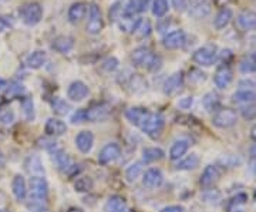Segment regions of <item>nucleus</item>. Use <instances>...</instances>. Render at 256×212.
Segmentation results:
<instances>
[{
    "instance_id": "nucleus-59",
    "label": "nucleus",
    "mask_w": 256,
    "mask_h": 212,
    "mask_svg": "<svg viewBox=\"0 0 256 212\" xmlns=\"http://www.w3.org/2000/svg\"><path fill=\"white\" fill-rule=\"evenodd\" d=\"M232 212H244V211H240V210H235V211H232Z\"/></svg>"
},
{
    "instance_id": "nucleus-31",
    "label": "nucleus",
    "mask_w": 256,
    "mask_h": 212,
    "mask_svg": "<svg viewBox=\"0 0 256 212\" xmlns=\"http://www.w3.org/2000/svg\"><path fill=\"white\" fill-rule=\"evenodd\" d=\"M144 10V3L142 0H128V3L122 9V16L126 18H132L137 13Z\"/></svg>"
},
{
    "instance_id": "nucleus-62",
    "label": "nucleus",
    "mask_w": 256,
    "mask_h": 212,
    "mask_svg": "<svg viewBox=\"0 0 256 212\" xmlns=\"http://www.w3.org/2000/svg\"><path fill=\"white\" fill-rule=\"evenodd\" d=\"M255 176H256V166H255Z\"/></svg>"
},
{
    "instance_id": "nucleus-48",
    "label": "nucleus",
    "mask_w": 256,
    "mask_h": 212,
    "mask_svg": "<svg viewBox=\"0 0 256 212\" xmlns=\"http://www.w3.org/2000/svg\"><path fill=\"white\" fill-rule=\"evenodd\" d=\"M70 121L73 124H80V122H84L86 121V110H77L74 111L70 117Z\"/></svg>"
},
{
    "instance_id": "nucleus-36",
    "label": "nucleus",
    "mask_w": 256,
    "mask_h": 212,
    "mask_svg": "<svg viewBox=\"0 0 256 212\" xmlns=\"http://www.w3.org/2000/svg\"><path fill=\"white\" fill-rule=\"evenodd\" d=\"M202 106L206 111H216L220 107V97L215 92H208L202 98Z\"/></svg>"
},
{
    "instance_id": "nucleus-26",
    "label": "nucleus",
    "mask_w": 256,
    "mask_h": 212,
    "mask_svg": "<svg viewBox=\"0 0 256 212\" xmlns=\"http://www.w3.org/2000/svg\"><path fill=\"white\" fill-rule=\"evenodd\" d=\"M234 18V12L229 8H224L218 12V14L214 18V28L216 30H224L230 23V20Z\"/></svg>"
},
{
    "instance_id": "nucleus-7",
    "label": "nucleus",
    "mask_w": 256,
    "mask_h": 212,
    "mask_svg": "<svg viewBox=\"0 0 256 212\" xmlns=\"http://www.w3.org/2000/svg\"><path fill=\"white\" fill-rule=\"evenodd\" d=\"M87 33L88 34H100L101 30L104 28V18L100 8L97 3H92L88 8V22H87Z\"/></svg>"
},
{
    "instance_id": "nucleus-18",
    "label": "nucleus",
    "mask_w": 256,
    "mask_h": 212,
    "mask_svg": "<svg viewBox=\"0 0 256 212\" xmlns=\"http://www.w3.org/2000/svg\"><path fill=\"white\" fill-rule=\"evenodd\" d=\"M236 23H238V28L240 30H255L256 28V13L252 10H244L240 12L236 18Z\"/></svg>"
},
{
    "instance_id": "nucleus-40",
    "label": "nucleus",
    "mask_w": 256,
    "mask_h": 212,
    "mask_svg": "<svg viewBox=\"0 0 256 212\" xmlns=\"http://www.w3.org/2000/svg\"><path fill=\"white\" fill-rule=\"evenodd\" d=\"M240 114L245 120H255L256 118V102H249L246 106L240 107Z\"/></svg>"
},
{
    "instance_id": "nucleus-5",
    "label": "nucleus",
    "mask_w": 256,
    "mask_h": 212,
    "mask_svg": "<svg viewBox=\"0 0 256 212\" xmlns=\"http://www.w3.org/2000/svg\"><path fill=\"white\" fill-rule=\"evenodd\" d=\"M216 58H218V47L215 44H205L200 47L192 56V60L202 67H210L216 62Z\"/></svg>"
},
{
    "instance_id": "nucleus-30",
    "label": "nucleus",
    "mask_w": 256,
    "mask_h": 212,
    "mask_svg": "<svg viewBox=\"0 0 256 212\" xmlns=\"http://www.w3.org/2000/svg\"><path fill=\"white\" fill-rule=\"evenodd\" d=\"M46 52H43V50H36V52H33L32 54H28V60H26V64H28V68L37 70V68H40V67H43V66L46 64Z\"/></svg>"
},
{
    "instance_id": "nucleus-1",
    "label": "nucleus",
    "mask_w": 256,
    "mask_h": 212,
    "mask_svg": "<svg viewBox=\"0 0 256 212\" xmlns=\"http://www.w3.org/2000/svg\"><path fill=\"white\" fill-rule=\"evenodd\" d=\"M28 198L34 208H43L48 198V184L44 176H32L28 190Z\"/></svg>"
},
{
    "instance_id": "nucleus-52",
    "label": "nucleus",
    "mask_w": 256,
    "mask_h": 212,
    "mask_svg": "<svg viewBox=\"0 0 256 212\" xmlns=\"http://www.w3.org/2000/svg\"><path fill=\"white\" fill-rule=\"evenodd\" d=\"M4 202H6V195H4V192L0 191V210H2V206L4 205Z\"/></svg>"
},
{
    "instance_id": "nucleus-35",
    "label": "nucleus",
    "mask_w": 256,
    "mask_h": 212,
    "mask_svg": "<svg viewBox=\"0 0 256 212\" xmlns=\"http://www.w3.org/2000/svg\"><path fill=\"white\" fill-rule=\"evenodd\" d=\"M165 156V152L158 147H150L146 148L142 151V161L144 162H154V161H160L162 160Z\"/></svg>"
},
{
    "instance_id": "nucleus-33",
    "label": "nucleus",
    "mask_w": 256,
    "mask_h": 212,
    "mask_svg": "<svg viewBox=\"0 0 256 212\" xmlns=\"http://www.w3.org/2000/svg\"><path fill=\"white\" fill-rule=\"evenodd\" d=\"M148 111L146 108H140V107H132V108H128L127 112H126V117H127V120L131 122V124H134V126H140L141 124V121L144 120V117H146V114Z\"/></svg>"
},
{
    "instance_id": "nucleus-53",
    "label": "nucleus",
    "mask_w": 256,
    "mask_h": 212,
    "mask_svg": "<svg viewBox=\"0 0 256 212\" xmlns=\"http://www.w3.org/2000/svg\"><path fill=\"white\" fill-rule=\"evenodd\" d=\"M250 138L254 140V141L256 142V124L252 127V128H250Z\"/></svg>"
},
{
    "instance_id": "nucleus-37",
    "label": "nucleus",
    "mask_w": 256,
    "mask_h": 212,
    "mask_svg": "<svg viewBox=\"0 0 256 212\" xmlns=\"http://www.w3.org/2000/svg\"><path fill=\"white\" fill-rule=\"evenodd\" d=\"M170 9V4L166 0H154L152 3V14L156 18H162L165 16V13Z\"/></svg>"
},
{
    "instance_id": "nucleus-61",
    "label": "nucleus",
    "mask_w": 256,
    "mask_h": 212,
    "mask_svg": "<svg viewBox=\"0 0 256 212\" xmlns=\"http://www.w3.org/2000/svg\"><path fill=\"white\" fill-rule=\"evenodd\" d=\"M254 195H255V201H256V190H255V194H254Z\"/></svg>"
},
{
    "instance_id": "nucleus-3",
    "label": "nucleus",
    "mask_w": 256,
    "mask_h": 212,
    "mask_svg": "<svg viewBox=\"0 0 256 212\" xmlns=\"http://www.w3.org/2000/svg\"><path fill=\"white\" fill-rule=\"evenodd\" d=\"M164 117L160 112H150L148 111L146 117H144V120L141 121V124L138 127L141 128L142 132H146L148 137L156 138L161 134L162 128H164Z\"/></svg>"
},
{
    "instance_id": "nucleus-23",
    "label": "nucleus",
    "mask_w": 256,
    "mask_h": 212,
    "mask_svg": "<svg viewBox=\"0 0 256 212\" xmlns=\"http://www.w3.org/2000/svg\"><path fill=\"white\" fill-rule=\"evenodd\" d=\"M26 170L32 176H44V166L38 156H30L26 160Z\"/></svg>"
},
{
    "instance_id": "nucleus-41",
    "label": "nucleus",
    "mask_w": 256,
    "mask_h": 212,
    "mask_svg": "<svg viewBox=\"0 0 256 212\" xmlns=\"http://www.w3.org/2000/svg\"><path fill=\"white\" fill-rule=\"evenodd\" d=\"M204 201L210 205H218L222 201V195L216 190H206V192L204 194Z\"/></svg>"
},
{
    "instance_id": "nucleus-55",
    "label": "nucleus",
    "mask_w": 256,
    "mask_h": 212,
    "mask_svg": "<svg viewBox=\"0 0 256 212\" xmlns=\"http://www.w3.org/2000/svg\"><path fill=\"white\" fill-rule=\"evenodd\" d=\"M67 212H84L82 210H80V208H70Z\"/></svg>"
},
{
    "instance_id": "nucleus-9",
    "label": "nucleus",
    "mask_w": 256,
    "mask_h": 212,
    "mask_svg": "<svg viewBox=\"0 0 256 212\" xmlns=\"http://www.w3.org/2000/svg\"><path fill=\"white\" fill-rule=\"evenodd\" d=\"M48 150H50V154L53 156V160L56 161V164L58 166V168L62 171L70 172L73 170V161H72V158L68 157V154H66V151H63L60 147H57L56 144H53Z\"/></svg>"
},
{
    "instance_id": "nucleus-49",
    "label": "nucleus",
    "mask_w": 256,
    "mask_h": 212,
    "mask_svg": "<svg viewBox=\"0 0 256 212\" xmlns=\"http://www.w3.org/2000/svg\"><path fill=\"white\" fill-rule=\"evenodd\" d=\"M192 104H194V97H184V98H181V100L178 102L180 108H182V110H188V108H191Z\"/></svg>"
},
{
    "instance_id": "nucleus-19",
    "label": "nucleus",
    "mask_w": 256,
    "mask_h": 212,
    "mask_svg": "<svg viewBox=\"0 0 256 212\" xmlns=\"http://www.w3.org/2000/svg\"><path fill=\"white\" fill-rule=\"evenodd\" d=\"M12 192L18 201H24L28 196V184L23 176H14L12 180Z\"/></svg>"
},
{
    "instance_id": "nucleus-57",
    "label": "nucleus",
    "mask_w": 256,
    "mask_h": 212,
    "mask_svg": "<svg viewBox=\"0 0 256 212\" xmlns=\"http://www.w3.org/2000/svg\"><path fill=\"white\" fill-rule=\"evenodd\" d=\"M4 82H3V80H0V88H2V87H3V86H4Z\"/></svg>"
},
{
    "instance_id": "nucleus-56",
    "label": "nucleus",
    "mask_w": 256,
    "mask_h": 212,
    "mask_svg": "<svg viewBox=\"0 0 256 212\" xmlns=\"http://www.w3.org/2000/svg\"><path fill=\"white\" fill-rule=\"evenodd\" d=\"M33 212H47L46 210H43V208H34V211Z\"/></svg>"
},
{
    "instance_id": "nucleus-29",
    "label": "nucleus",
    "mask_w": 256,
    "mask_h": 212,
    "mask_svg": "<svg viewBox=\"0 0 256 212\" xmlns=\"http://www.w3.org/2000/svg\"><path fill=\"white\" fill-rule=\"evenodd\" d=\"M124 210H127V204L120 195H112L104 204V212H122Z\"/></svg>"
},
{
    "instance_id": "nucleus-6",
    "label": "nucleus",
    "mask_w": 256,
    "mask_h": 212,
    "mask_svg": "<svg viewBox=\"0 0 256 212\" xmlns=\"http://www.w3.org/2000/svg\"><path fill=\"white\" fill-rule=\"evenodd\" d=\"M238 121V114L232 108H220L215 111L212 117V124L220 130H226L234 127Z\"/></svg>"
},
{
    "instance_id": "nucleus-13",
    "label": "nucleus",
    "mask_w": 256,
    "mask_h": 212,
    "mask_svg": "<svg viewBox=\"0 0 256 212\" xmlns=\"http://www.w3.org/2000/svg\"><path fill=\"white\" fill-rule=\"evenodd\" d=\"M184 88V74L181 72L170 76L164 83V92L166 96H176Z\"/></svg>"
},
{
    "instance_id": "nucleus-16",
    "label": "nucleus",
    "mask_w": 256,
    "mask_h": 212,
    "mask_svg": "<svg viewBox=\"0 0 256 212\" xmlns=\"http://www.w3.org/2000/svg\"><path fill=\"white\" fill-rule=\"evenodd\" d=\"M92 146H94V134L92 131H80L76 137V147L77 150L82 152V154H88L92 150Z\"/></svg>"
},
{
    "instance_id": "nucleus-21",
    "label": "nucleus",
    "mask_w": 256,
    "mask_h": 212,
    "mask_svg": "<svg viewBox=\"0 0 256 212\" xmlns=\"http://www.w3.org/2000/svg\"><path fill=\"white\" fill-rule=\"evenodd\" d=\"M190 146H191L190 140H176L174 144L171 146V148H170V158L172 161H178V160L184 158V156L186 154V151L190 150Z\"/></svg>"
},
{
    "instance_id": "nucleus-47",
    "label": "nucleus",
    "mask_w": 256,
    "mask_h": 212,
    "mask_svg": "<svg viewBox=\"0 0 256 212\" xmlns=\"http://www.w3.org/2000/svg\"><path fill=\"white\" fill-rule=\"evenodd\" d=\"M13 28V20L8 16H0V33H4L6 30Z\"/></svg>"
},
{
    "instance_id": "nucleus-17",
    "label": "nucleus",
    "mask_w": 256,
    "mask_h": 212,
    "mask_svg": "<svg viewBox=\"0 0 256 212\" xmlns=\"http://www.w3.org/2000/svg\"><path fill=\"white\" fill-rule=\"evenodd\" d=\"M108 114H110V107L107 104H96L88 110H86V121L97 122V121L107 118Z\"/></svg>"
},
{
    "instance_id": "nucleus-43",
    "label": "nucleus",
    "mask_w": 256,
    "mask_h": 212,
    "mask_svg": "<svg viewBox=\"0 0 256 212\" xmlns=\"http://www.w3.org/2000/svg\"><path fill=\"white\" fill-rule=\"evenodd\" d=\"M53 111H54L56 114H58V116H66L70 111V106L64 100H62V98H56L54 102H53Z\"/></svg>"
},
{
    "instance_id": "nucleus-10",
    "label": "nucleus",
    "mask_w": 256,
    "mask_h": 212,
    "mask_svg": "<svg viewBox=\"0 0 256 212\" xmlns=\"http://www.w3.org/2000/svg\"><path fill=\"white\" fill-rule=\"evenodd\" d=\"M220 172L216 166H205V170L202 171L201 178H200V184L204 190H210L214 185L220 181Z\"/></svg>"
},
{
    "instance_id": "nucleus-28",
    "label": "nucleus",
    "mask_w": 256,
    "mask_h": 212,
    "mask_svg": "<svg viewBox=\"0 0 256 212\" xmlns=\"http://www.w3.org/2000/svg\"><path fill=\"white\" fill-rule=\"evenodd\" d=\"M151 32H152V26L148 18H140L132 26V34L137 38H146L151 34Z\"/></svg>"
},
{
    "instance_id": "nucleus-4",
    "label": "nucleus",
    "mask_w": 256,
    "mask_h": 212,
    "mask_svg": "<svg viewBox=\"0 0 256 212\" xmlns=\"http://www.w3.org/2000/svg\"><path fill=\"white\" fill-rule=\"evenodd\" d=\"M18 14H20V18L24 24L36 26L43 18V8L37 2H30V3H26L20 8Z\"/></svg>"
},
{
    "instance_id": "nucleus-60",
    "label": "nucleus",
    "mask_w": 256,
    "mask_h": 212,
    "mask_svg": "<svg viewBox=\"0 0 256 212\" xmlns=\"http://www.w3.org/2000/svg\"><path fill=\"white\" fill-rule=\"evenodd\" d=\"M122 212H131V211H130V210H128V208H127V210H124V211H122Z\"/></svg>"
},
{
    "instance_id": "nucleus-20",
    "label": "nucleus",
    "mask_w": 256,
    "mask_h": 212,
    "mask_svg": "<svg viewBox=\"0 0 256 212\" xmlns=\"http://www.w3.org/2000/svg\"><path fill=\"white\" fill-rule=\"evenodd\" d=\"M44 131L50 137H62L67 131V126L64 121L58 120V118H48L44 126Z\"/></svg>"
},
{
    "instance_id": "nucleus-12",
    "label": "nucleus",
    "mask_w": 256,
    "mask_h": 212,
    "mask_svg": "<svg viewBox=\"0 0 256 212\" xmlns=\"http://www.w3.org/2000/svg\"><path fill=\"white\" fill-rule=\"evenodd\" d=\"M88 86L86 83H82L80 80H77V82H73V83L68 86V88H67V97L72 100V102H82L84 98H87V96H88Z\"/></svg>"
},
{
    "instance_id": "nucleus-14",
    "label": "nucleus",
    "mask_w": 256,
    "mask_h": 212,
    "mask_svg": "<svg viewBox=\"0 0 256 212\" xmlns=\"http://www.w3.org/2000/svg\"><path fill=\"white\" fill-rule=\"evenodd\" d=\"M234 78V73L229 68L228 66H220V68L216 70V73L214 76V83L220 88V90H225L228 88Z\"/></svg>"
},
{
    "instance_id": "nucleus-34",
    "label": "nucleus",
    "mask_w": 256,
    "mask_h": 212,
    "mask_svg": "<svg viewBox=\"0 0 256 212\" xmlns=\"http://www.w3.org/2000/svg\"><path fill=\"white\" fill-rule=\"evenodd\" d=\"M144 164L142 162H134V164H131V166H128L127 170H126V180H127V182L130 184H132V182H136L140 176H142V170H144Z\"/></svg>"
},
{
    "instance_id": "nucleus-39",
    "label": "nucleus",
    "mask_w": 256,
    "mask_h": 212,
    "mask_svg": "<svg viewBox=\"0 0 256 212\" xmlns=\"http://www.w3.org/2000/svg\"><path fill=\"white\" fill-rule=\"evenodd\" d=\"M239 70H240L244 74L255 73L256 64H255V62H254V58H252V56H248V57H245V58L240 62V64H239Z\"/></svg>"
},
{
    "instance_id": "nucleus-51",
    "label": "nucleus",
    "mask_w": 256,
    "mask_h": 212,
    "mask_svg": "<svg viewBox=\"0 0 256 212\" xmlns=\"http://www.w3.org/2000/svg\"><path fill=\"white\" fill-rule=\"evenodd\" d=\"M172 3H174V8L176 10H184L188 6L186 0H172Z\"/></svg>"
},
{
    "instance_id": "nucleus-32",
    "label": "nucleus",
    "mask_w": 256,
    "mask_h": 212,
    "mask_svg": "<svg viewBox=\"0 0 256 212\" xmlns=\"http://www.w3.org/2000/svg\"><path fill=\"white\" fill-rule=\"evenodd\" d=\"M200 166V157L196 154H191L188 157L181 158L176 164V170L180 171H191Z\"/></svg>"
},
{
    "instance_id": "nucleus-50",
    "label": "nucleus",
    "mask_w": 256,
    "mask_h": 212,
    "mask_svg": "<svg viewBox=\"0 0 256 212\" xmlns=\"http://www.w3.org/2000/svg\"><path fill=\"white\" fill-rule=\"evenodd\" d=\"M160 212H185V208L182 205H168L162 208Z\"/></svg>"
},
{
    "instance_id": "nucleus-54",
    "label": "nucleus",
    "mask_w": 256,
    "mask_h": 212,
    "mask_svg": "<svg viewBox=\"0 0 256 212\" xmlns=\"http://www.w3.org/2000/svg\"><path fill=\"white\" fill-rule=\"evenodd\" d=\"M4 166V156H3V152L0 151V166Z\"/></svg>"
},
{
    "instance_id": "nucleus-22",
    "label": "nucleus",
    "mask_w": 256,
    "mask_h": 212,
    "mask_svg": "<svg viewBox=\"0 0 256 212\" xmlns=\"http://www.w3.org/2000/svg\"><path fill=\"white\" fill-rule=\"evenodd\" d=\"M256 102V92L250 88H242L232 94V102L236 106H246L249 102Z\"/></svg>"
},
{
    "instance_id": "nucleus-11",
    "label": "nucleus",
    "mask_w": 256,
    "mask_h": 212,
    "mask_svg": "<svg viewBox=\"0 0 256 212\" xmlns=\"http://www.w3.org/2000/svg\"><path fill=\"white\" fill-rule=\"evenodd\" d=\"M164 182V174L158 168H150L142 174V184L150 190L160 188Z\"/></svg>"
},
{
    "instance_id": "nucleus-44",
    "label": "nucleus",
    "mask_w": 256,
    "mask_h": 212,
    "mask_svg": "<svg viewBox=\"0 0 256 212\" xmlns=\"http://www.w3.org/2000/svg\"><path fill=\"white\" fill-rule=\"evenodd\" d=\"M14 112L12 108H2L0 110V122L2 124H4V126H10V124H13V121H14Z\"/></svg>"
},
{
    "instance_id": "nucleus-25",
    "label": "nucleus",
    "mask_w": 256,
    "mask_h": 212,
    "mask_svg": "<svg viewBox=\"0 0 256 212\" xmlns=\"http://www.w3.org/2000/svg\"><path fill=\"white\" fill-rule=\"evenodd\" d=\"M86 14H87V4L82 3V2H76V3H73V4L70 6V9H68V13H67L68 20H70L72 23H78V22H82V18H86Z\"/></svg>"
},
{
    "instance_id": "nucleus-45",
    "label": "nucleus",
    "mask_w": 256,
    "mask_h": 212,
    "mask_svg": "<svg viewBox=\"0 0 256 212\" xmlns=\"http://www.w3.org/2000/svg\"><path fill=\"white\" fill-rule=\"evenodd\" d=\"M248 201V196L245 194H238L236 196H234L230 201H229V210H230V212L235 211L236 208H238L239 205H245Z\"/></svg>"
},
{
    "instance_id": "nucleus-42",
    "label": "nucleus",
    "mask_w": 256,
    "mask_h": 212,
    "mask_svg": "<svg viewBox=\"0 0 256 212\" xmlns=\"http://www.w3.org/2000/svg\"><path fill=\"white\" fill-rule=\"evenodd\" d=\"M22 107H23V112L26 116L28 120H33L34 118V104L30 97H24L22 102Z\"/></svg>"
},
{
    "instance_id": "nucleus-46",
    "label": "nucleus",
    "mask_w": 256,
    "mask_h": 212,
    "mask_svg": "<svg viewBox=\"0 0 256 212\" xmlns=\"http://www.w3.org/2000/svg\"><path fill=\"white\" fill-rule=\"evenodd\" d=\"M118 67V60L116 58V57H108V58H106L104 62H102V68L106 70V72H114L116 68Z\"/></svg>"
},
{
    "instance_id": "nucleus-15",
    "label": "nucleus",
    "mask_w": 256,
    "mask_h": 212,
    "mask_svg": "<svg viewBox=\"0 0 256 212\" xmlns=\"http://www.w3.org/2000/svg\"><path fill=\"white\" fill-rule=\"evenodd\" d=\"M185 42H186V36H185L184 30H174L162 38V44L168 50L180 48L185 44Z\"/></svg>"
},
{
    "instance_id": "nucleus-38",
    "label": "nucleus",
    "mask_w": 256,
    "mask_h": 212,
    "mask_svg": "<svg viewBox=\"0 0 256 212\" xmlns=\"http://www.w3.org/2000/svg\"><path fill=\"white\" fill-rule=\"evenodd\" d=\"M74 188H76L77 192H88L92 188V178H88V176H82V178H78V180L76 181V184H74Z\"/></svg>"
},
{
    "instance_id": "nucleus-24",
    "label": "nucleus",
    "mask_w": 256,
    "mask_h": 212,
    "mask_svg": "<svg viewBox=\"0 0 256 212\" xmlns=\"http://www.w3.org/2000/svg\"><path fill=\"white\" fill-rule=\"evenodd\" d=\"M52 47L56 52L62 53V54H67L74 48V38L70 36H58L53 40Z\"/></svg>"
},
{
    "instance_id": "nucleus-8",
    "label": "nucleus",
    "mask_w": 256,
    "mask_h": 212,
    "mask_svg": "<svg viewBox=\"0 0 256 212\" xmlns=\"http://www.w3.org/2000/svg\"><path fill=\"white\" fill-rule=\"evenodd\" d=\"M121 156V147L117 142H108L101 148L98 154V162L101 166H108L111 162H116Z\"/></svg>"
},
{
    "instance_id": "nucleus-27",
    "label": "nucleus",
    "mask_w": 256,
    "mask_h": 212,
    "mask_svg": "<svg viewBox=\"0 0 256 212\" xmlns=\"http://www.w3.org/2000/svg\"><path fill=\"white\" fill-rule=\"evenodd\" d=\"M210 3L208 0H200L195 4H192L190 9V14L194 18H205L210 16Z\"/></svg>"
},
{
    "instance_id": "nucleus-2",
    "label": "nucleus",
    "mask_w": 256,
    "mask_h": 212,
    "mask_svg": "<svg viewBox=\"0 0 256 212\" xmlns=\"http://www.w3.org/2000/svg\"><path fill=\"white\" fill-rule=\"evenodd\" d=\"M131 60L136 66H140V67H146L152 72L158 70L161 67V58L156 57L148 47L141 46L137 47L132 50L131 53Z\"/></svg>"
},
{
    "instance_id": "nucleus-58",
    "label": "nucleus",
    "mask_w": 256,
    "mask_h": 212,
    "mask_svg": "<svg viewBox=\"0 0 256 212\" xmlns=\"http://www.w3.org/2000/svg\"><path fill=\"white\" fill-rule=\"evenodd\" d=\"M0 212H10V211H8V210H0Z\"/></svg>"
}]
</instances>
